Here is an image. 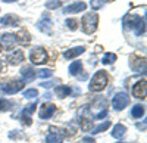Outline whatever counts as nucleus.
<instances>
[{
	"label": "nucleus",
	"instance_id": "nucleus-9",
	"mask_svg": "<svg viewBox=\"0 0 147 143\" xmlns=\"http://www.w3.org/2000/svg\"><path fill=\"white\" fill-rule=\"evenodd\" d=\"M146 91H147V84H146V80H141V81H138L136 86L132 87V94L136 98H141V99H144L146 98Z\"/></svg>",
	"mask_w": 147,
	"mask_h": 143
},
{
	"label": "nucleus",
	"instance_id": "nucleus-1",
	"mask_svg": "<svg viewBox=\"0 0 147 143\" xmlns=\"http://www.w3.org/2000/svg\"><path fill=\"white\" fill-rule=\"evenodd\" d=\"M107 81H109V77H107L106 71H97L94 74V77L91 78L90 90L91 91H102L107 86Z\"/></svg>",
	"mask_w": 147,
	"mask_h": 143
},
{
	"label": "nucleus",
	"instance_id": "nucleus-31",
	"mask_svg": "<svg viewBox=\"0 0 147 143\" xmlns=\"http://www.w3.org/2000/svg\"><path fill=\"white\" fill-rule=\"evenodd\" d=\"M65 24H66V27H68L69 30H72V31H75V30L78 28V25H77L78 22H77L75 19H66V22H65Z\"/></svg>",
	"mask_w": 147,
	"mask_h": 143
},
{
	"label": "nucleus",
	"instance_id": "nucleus-11",
	"mask_svg": "<svg viewBox=\"0 0 147 143\" xmlns=\"http://www.w3.org/2000/svg\"><path fill=\"white\" fill-rule=\"evenodd\" d=\"M18 22H19V18L16 16V15H12V14H9V15H5L2 19H0V25H5V27H15V25H18Z\"/></svg>",
	"mask_w": 147,
	"mask_h": 143
},
{
	"label": "nucleus",
	"instance_id": "nucleus-34",
	"mask_svg": "<svg viewBox=\"0 0 147 143\" xmlns=\"http://www.w3.org/2000/svg\"><path fill=\"white\" fill-rule=\"evenodd\" d=\"M21 121L25 124V125H31V118H30V115H22V118H21Z\"/></svg>",
	"mask_w": 147,
	"mask_h": 143
},
{
	"label": "nucleus",
	"instance_id": "nucleus-20",
	"mask_svg": "<svg viewBox=\"0 0 147 143\" xmlns=\"http://www.w3.org/2000/svg\"><path fill=\"white\" fill-rule=\"evenodd\" d=\"M134 33H136V35H143L146 33V18L138 21V24L134 27Z\"/></svg>",
	"mask_w": 147,
	"mask_h": 143
},
{
	"label": "nucleus",
	"instance_id": "nucleus-10",
	"mask_svg": "<svg viewBox=\"0 0 147 143\" xmlns=\"http://www.w3.org/2000/svg\"><path fill=\"white\" fill-rule=\"evenodd\" d=\"M129 66L132 71L136 73H141V71L146 69V61L143 58H137V56H131V62H129Z\"/></svg>",
	"mask_w": 147,
	"mask_h": 143
},
{
	"label": "nucleus",
	"instance_id": "nucleus-14",
	"mask_svg": "<svg viewBox=\"0 0 147 143\" xmlns=\"http://www.w3.org/2000/svg\"><path fill=\"white\" fill-rule=\"evenodd\" d=\"M21 75H22V78H24L25 83H31L35 78V71L30 66H25V68L21 69Z\"/></svg>",
	"mask_w": 147,
	"mask_h": 143
},
{
	"label": "nucleus",
	"instance_id": "nucleus-37",
	"mask_svg": "<svg viewBox=\"0 0 147 143\" xmlns=\"http://www.w3.org/2000/svg\"><path fill=\"white\" fill-rule=\"evenodd\" d=\"M5 3H12V2H18V0H3Z\"/></svg>",
	"mask_w": 147,
	"mask_h": 143
},
{
	"label": "nucleus",
	"instance_id": "nucleus-38",
	"mask_svg": "<svg viewBox=\"0 0 147 143\" xmlns=\"http://www.w3.org/2000/svg\"><path fill=\"white\" fill-rule=\"evenodd\" d=\"M0 69H2V64H0Z\"/></svg>",
	"mask_w": 147,
	"mask_h": 143
},
{
	"label": "nucleus",
	"instance_id": "nucleus-24",
	"mask_svg": "<svg viewBox=\"0 0 147 143\" xmlns=\"http://www.w3.org/2000/svg\"><path fill=\"white\" fill-rule=\"evenodd\" d=\"M115 61H116V55L115 53H106L103 56V59H102V62L105 65H110V64H113Z\"/></svg>",
	"mask_w": 147,
	"mask_h": 143
},
{
	"label": "nucleus",
	"instance_id": "nucleus-26",
	"mask_svg": "<svg viewBox=\"0 0 147 143\" xmlns=\"http://www.w3.org/2000/svg\"><path fill=\"white\" fill-rule=\"evenodd\" d=\"M60 5H62V2H60V0H49V2L46 3V7L52 10V9H59Z\"/></svg>",
	"mask_w": 147,
	"mask_h": 143
},
{
	"label": "nucleus",
	"instance_id": "nucleus-32",
	"mask_svg": "<svg viewBox=\"0 0 147 143\" xmlns=\"http://www.w3.org/2000/svg\"><path fill=\"white\" fill-rule=\"evenodd\" d=\"M91 7L94 9V10H97V9H100L103 5H105V0H91Z\"/></svg>",
	"mask_w": 147,
	"mask_h": 143
},
{
	"label": "nucleus",
	"instance_id": "nucleus-36",
	"mask_svg": "<svg viewBox=\"0 0 147 143\" xmlns=\"http://www.w3.org/2000/svg\"><path fill=\"white\" fill-rule=\"evenodd\" d=\"M96 140L93 139V137H84V139H81L80 140V143H94Z\"/></svg>",
	"mask_w": 147,
	"mask_h": 143
},
{
	"label": "nucleus",
	"instance_id": "nucleus-16",
	"mask_svg": "<svg viewBox=\"0 0 147 143\" xmlns=\"http://www.w3.org/2000/svg\"><path fill=\"white\" fill-rule=\"evenodd\" d=\"M84 52H85V47H72V49H69L63 53V58L65 59H74V58L80 56Z\"/></svg>",
	"mask_w": 147,
	"mask_h": 143
},
{
	"label": "nucleus",
	"instance_id": "nucleus-8",
	"mask_svg": "<svg viewBox=\"0 0 147 143\" xmlns=\"http://www.w3.org/2000/svg\"><path fill=\"white\" fill-rule=\"evenodd\" d=\"M87 9V5L84 2H75V3H71L63 9V14H80V12H84Z\"/></svg>",
	"mask_w": 147,
	"mask_h": 143
},
{
	"label": "nucleus",
	"instance_id": "nucleus-35",
	"mask_svg": "<svg viewBox=\"0 0 147 143\" xmlns=\"http://www.w3.org/2000/svg\"><path fill=\"white\" fill-rule=\"evenodd\" d=\"M107 115V109H105V111H102L100 114H97L96 117H94V120H102V118H105Z\"/></svg>",
	"mask_w": 147,
	"mask_h": 143
},
{
	"label": "nucleus",
	"instance_id": "nucleus-3",
	"mask_svg": "<svg viewBox=\"0 0 147 143\" xmlns=\"http://www.w3.org/2000/svg\"><path fill=\"white\" fill-rule=\"evenodd\" d=\"M30 59H31L32 64L41 65V64L47 62V52L43 47H35V49H32L31 53H30Z\"/></svg>",
	"mask_w": 147,
	"mask_h": 143
},
{
	"label": "nucleus",
	"instance_id": "nucleus-33",
	"mask_svg": "<svg viewBox=\"0 0 147 143\" xmlns=\"http://www.w3.org/2000/svg\"><path fill=\"white\" fill-rule=\"evenodd\" d=\"M55 83H57V80H52V81H46V83H40V86H41V87H46V89H49V87H52V86H55Z\"/></svg>",
	"mask_w": 147,
	"mask_h": 143
},
{
	"label": "nucleus",
	"instance_id": "nucleus-13",
	"mask_svg": "<svg viewBox=\"0 0 147 143\" xmlns=\"http://www.w3.org/2000/svg\"><path fill=\"white\" fill-rule=\"evenodd\" d=\"M62 140H63V136H60L57 130L55 127H52L50 133L46 137V143H62Z\"/></svg>",
	"mask_w": 147,
	"mask_h": 143
},
{
	"label": "nucleus",
	"instance_id": "nucleus-40",
	"mask_svg": "<svg viewBox=\"0 0 147 143\" xmlns=\"http://www.w3.org/2000/svg\"><path fill=\"white\" fill-rule=\"evenodd\" d=\"M0 49H2V47H0Z\"/></svg>",
	"mask_w": 147,
	"mask_h": 143
},
{
	"label": "nucleus",
	"instance_id": "nucleus-23",
	"mask_svg": "<svg viewBox=\"0 0 147 143\" xmlns=\"http://www.w3.org/2000/svg\"><path fill=\"white\" fill-rule=\"evenodd\" d=\"M109 127H110V121H105V123H102L100 125H97V127L91 128L90 131H91L93 134H97V133H102V131H105V130H107Z\"/></svg>",
	"mask_w": 147,
	"mask_h": 143
},
{
	"label": "nucleus",
	"instance_id": "nucleus-12",
	"mask_svg": "<svg viewBox=\"0 0 147 143\" xmlns=\"http://www.w3.org/2000/svg\"><path fill=\"white\" fill-rule=\"evenodd\" d=\"M0 41H2V43L7 47V49H10V47L18 41V40H16V34L5 33V34H2V37H0Z\"/></svg>",
	"mask_w": 147,
	"mask_h": 143
},
{
	"label": "nucleus",
	"instance_id": "nucleus-28",
	"mask_svg": "<svg viewBox=\"0 0 147 143\" xmlns=\"http://www.w3.org/2000/svg\"><path fill=\"white\" fill-rule=\"evenodd\" d=\"M37 75H38L40 78H49V77L53 75V71H50V69H38Z\"/></svg>",
	"mask_w": 147,
	"mask_h": 143
},
{
	"label": "nucleus",
	"instance_id": "nucleus-27",
	"mask_svg": "<svg viewBox=\"0 0 147 143\" xmlns=\"http://www.w3.org/2000/svg\"><path fill=\"white\" fill-rule=\"evenodd\" d=\"M37 96H38V91L35 89H30V90L24 91V98H27V99H35Z\"/></svg>",
	"mask_w": 147,
	"mask_h": 143
},
{
	"label": "nucleus",
	"instance_id": "nucleus-4",
	"mask_svg": "<svg viewBox=\"0 0 147 143\" xmlns=\"http://www.w3.org/2000/svg\"><path fill=\"white\" fill-rule=\"evenodd\" d=\"M24 84H25L24 81L15 80V81L5 83V84H3L2 87H0V89H2V91H3V93H6V94H15V93H18L19 90H22V89H24Z\"/></svg>",
	"mask_w": 147,
	"mask_h": 143
},
{
	"label": "nucleus",
	"instance_id": "nucleus-2",
	"mask_svg": "<svg viewBox=\"0 0 147 143\" xmlns=\"http://www.w3.org/2000/svg\"><path fill=\"white\" fill-rule=\"evenodd\" d=\"M97 22H99V16L97 14H85L81 24H82V31L85 34H93L97 30Z\"/></svg>",
	"mask_w": 147,
	"mask_h": 143
},
{
	"label": "nucleus",
	"instance_id": "nucleus-21",
	"mask_svg": "<svg viewBox=\"0 0 147 143\" xmlns=\"http://www.w3.org/2000/svg\"><path fill=\"white\" fill-rule=\"evenodd\" d=\"M81 68H82V64H81L80 61L72 62L71 66H69V74H71V75H78V73L81 71Z\"/></svg>",
	"mask_w": 147,
	"mask_h": 143
},
{
	"label": "nucleus",
	"instance_id": "nucleus-18",
	"mask_svg": "<svg viewBox=\"0 0 147 143\" xmlns=\"http://www.w3.org/2000/svg\"><path fill=\"white\" fill-rule=\"evenodd\" d=\"M125 133H127V128H125V125H122V124H116L113 127V130H112V136L115 139H122L125 136Z\"/></svg>",
	"mask_w": 147,
	"mask_h": 143
},
{
	"label": "nucleus",
	"instance_id": "nucleus-5",
	"mask_svg": "<svg viewBox=\"0 0 147 143\" xmlns=\"http://www.w3.org/2000/svg\"><path fill=\"white\" fill-rule=\"evenodd\" d=\"M129 103V96L127 93L124 91H121L118 94H115V98L112 100V105H113V108L116 111H122V109H125V106H128Z\"/></svg>",
	"mask_w": 147,
	"mask_h": 143
},
{
	"label": "nucleus",
	"instance_id": "nucleus-25",
	"mask_svg": "<svg viewBox=\"0 0 147 143\" xmlns=\"http://www.w3.org/2000/svg\"><path fill=\"white\" fill-rule=\"evenodd\" d=\"M81 128H82V131H90L91 130V120L90 118H82L81 120Z\"/></svg>",
	"mask_w": 147,
	"mask_h": 143
},
{
	"label": "nucleus",
	"instance_id": "nucleus-6",
	"mask_svg": "<svg viewBox=\"0 0 147 143\" xmlns=\"http://www.w3.org/2000/svg\"><path fill=\"white\" fill-rule=\"evenodd\" d=\"M55 112H56V106L53 103H43L38 115H40L41 120H49V118H52V115Z\"/></svg>",
	"mask_w": 147,
	"mask_h": 143
},
{
	"label": "nucleus",
	"instance_id": "nucleus-19",
	"mask_svg": "<svg viewBox=\"0 0 147 143\" xmlns=\"http://www.w3.org/2000/svg\"><path fill=\"white\" fill-rule=\"evenodd\" d=\"M71 91H72V89L69 86H57L56 87V94L59 99H65L66 96L71 94Z\"/></svg>",
	"mask_w": 147,
	"mask_h": 143
},
{
	"label": "nucleus",
	"instance_id": "nucleus-17",
	"mask_svg": "<svg viewBox=\"0 0 147 143\" xmlns=\"http://www.w3.org/2000/svg\"><path fill=\"white\" fill-rule=\"evenodd\" d=\"M7 61H9V64H12V65H19V64L24 61V52H22V50L13 52V53L7 58Z\"/></svg>",
	"mask_w": 147,
	"mask_h": 143
},
{
	"label": "nucleus",
	"instance_id": "nucleus-22",
	"mask_svg": "<svg viewBox=\"0 0 147 143\" xmlns=\"http://www.w3.org/2000/svg\"><path fill=\"white\" fill-rule=\"evenodd\" d=\"M131 115L134 118H141L144 115V106L141 105H136V106H132V109H131Z\"/></svg>",
	"mask_w": 147,
	"mask_h": 143
},
{
	"label": "nucleus",
	"instance_id": "nucleus-7",
	"mask_svg": "<svg viewBox=\"0 0 147 143\" xmlns=\"http://www.w3.org/2000/svg\"><path fill=\"white\" fill-rule=\"evenodd\" d=\"M37 28L44 34H52V19L49 16H43L38 22H37Z\"/></svg>",
	"mask_w": 147,
	"mask_h": 143
},
{
	"label": "nucleus",
	"instance_id": "nucleus-15",
	"mask_svg": "<svg viewBox=\"0 0 147 143\" xmlns=\"http://www.w3.org/2000/svg\"><path fill=\"white\" fill-rule=\"evenodd\" d=\"M141 18L138 16V15H127L125 18H124V24H125V27L127 28H129V30H134V27L138 24V21H140Z\"/></svg>",
	"mask_w": 147,
	"mask_h": 143
},
{
	"label": "nucleus",
	"instance_id": "nucleus-30",
	"mask_svg": "<svg viewBox=\"0 0 147 143\" xmlns=\"http://www.w3.org/2000/svg\"><path fill=\"white\" fill-rule=\"evenodd\" d=\"M10 108H12V103L9 100H5V99L0 100V111H9Z\"/></svg>",
	"mask_w": 147,
	"mask_h": 143
},
{
	"label": "nucleus",
	"instance_id": "nucleus-29",
	"mask_svg": "<svg viewBox=\"0 0 147 143\" xmlns=\"http://www.w3.org/2000/svg\"><path fill=\"white\" fill-rule=\"evenodd\" d=\"M35 103H30V105H27V108H24V112H22V115H31L34 111H35Z\"/></svg>",
	"mask_w": 147,
	"mask_h": 143
},
{
	"label": "nucleus",
	"instance_id": "nucleus-39",
	"mask_svg": "<svg viewBox=\"0 0 147 143\" xmlns=\"http://www.w3.org/2000/svg\"><path fill=\"white\" fill-rule=\"evenodd\" d=\"M118 143H121V142H118Z\"/></svg>",
	"mask_w": 147,
	"mask_h": 143
}]
</instances>
